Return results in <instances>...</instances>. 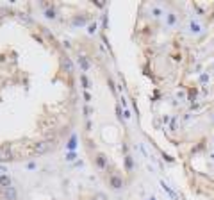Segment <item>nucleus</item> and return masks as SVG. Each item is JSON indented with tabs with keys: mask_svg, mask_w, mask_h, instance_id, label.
Wrapping results in <instances>:
<instances>
[{
	"mask_svg": "<svg viewBox=\"0 0 214 200\" xmlns=\"http://www.w3.org/2000/svg\"><path fill=\"white\" fill-rule=\"evenodd\" d=\"M13 159V154L9 147H0V163H6V161H11Z\"/></svg>",
	"mask_w": 214,
	"mask_h": 200,
	"instance_id": "f257e3e1",
	"label": "nucleus"
},
{
	"mask_svg": "<svg viewBox=\"0 0 214 200\" xmlns=\"http://www.w3.org/2000/svg\"><path fill=\"white\" fill-rule=\"evenodd\" d=\"M2 193H4V197H6L7 200H16V189L13 188V186H9V188H2Z\"/></svg>",
	"mask_w": 214,
	"mask_h": 200,
	"instance_id": "f03ea898",
	"label": "nucleus"
},
{
	"mask_svg": "<svg viewBox=\"0 0 214 200\" xmlns=\"http://www.w3.org/2000/svg\"><path fill=\"white\" fill-rule=\"evenodd\" d=\"M50 150V143H47V141H43V143H38L36 145V147H34V152H36V154H45V152H48Z\"/></svg>",
	"mask_w": 214,
	"mask_h": 200,
	"instance_id": "7ed1b4c3",
	"label": "nucleus"
},
{
	"mask_svg": "<svg viewBox=\"0 0 214 200\" xmlns=\"http://www.w3.org/2000/svg\"><path fill=\"white\" fill-rule=\"evenodd\" d=\"M63 70H64L68 75H71V73H73V66H71V61L68 59V57H64V59H63Z\"/></svg>",
	"mask_w": 214,
	"mask_h": 200,
	"instance_id": "20e7f679",
	"label": "nucleus"
},
{
	"mask_svg": "<svg viewBox=\"0 0 214 200\" xmlns=\"http://www.w3.org/2000/svg\"><path fill=\"white\" fill-rule=\"evenodd\" d=\"M0 186H2V188H9V186H11V179H9L7 173H2V175H0Z\"/></svg>",
	"mask_w": 214,
	"mask_h": 200,
	"instance_id": "39448f33",
	"label": "nucleus"
},
{
	"mask_svg": "<svg viewBox=\"0 0 214 200\" xmlns=\"http://www.w3.org/2000/svg\"><path fill=\"white\" fill-rule=\"evenodd\" d=\"M66 147H68V150H70V152H73V150L77 148V136H71Z\"/></svg>",
	"mask_w": 214,
	"mask_h": 200,
	"instance_id": "423d86ee",
	"label": "nucleus"
},
{
	"mask_svg": "<svg viewBox=\"0 0 214 200\" xmlns=\"http://www.w3.org/2000/svg\"><path fill=\"white\" fill-rule=\"evenodd\" d=\"M111 186H112L114 189H120L121 188V181L118 177H111Z\"/></svg>",
	"mask_w": 214,
	"mask_h": 200,
	"instance_id": "0eeeda50",
	"label": "nucleus"
},
{
	"mask_svg": "<svg viewBox=\"0 0 214 200\" xmlns=\"http://www.w3.org/2000/svg\"><path fill=\"white\" fill-rule=\"evenodd\" d=\"M96 164H98V168H102V170H104V168L107 166V163H105V157H104V156H98V157H96Z\"/></svg>",
	"mask_w": 214,
	"mask_h": 200,
	"instance_id": "6e6552de",
	"label": "nucleus"
},
{
	"mask_svg": "<svg viewBox=\"0 0 214 200\" xmlns=\"http://www.w3.org/2000/svg\"><path fill=\"white\" fill-rule=\"evenodd\" d=\"M79 64H80V68H82L84 72H86V70H88V68H89L88 61H86V59H84V57H79Z\"/></svg>",
	"mask_w": 214,
	"mask_h": 200,
	"instance_id": "1a4fd4ad",
	"label": "nucleus"
},
{
	"mask_svg": "<svg viewBox=\"0 0 214 200\" xmlns=\"http://www.w3.org/2000/svg\"><path fill=\"white\" fill-rule=\"evenodd\" d=\"M45 14H47V18H55V11H54V7L50 6L47 11H45Z\"/></svg>",
	"mask_w": 214,
	"mask_h": 200,
	"instance_id": "9d476101",
	"label": "nucleus"
},
{
	"mask_svg": "<svg viewBox=\"0 0 214 200\" xmlns=\"http://www.w3.org/2000/svg\"><path fill=\"white\" fill-rule=\"evenodd\" d=\"M80 82H82V88H86V89L89 88V81H88L86 75H80Z\"/></svg>",
	"mask_w": 214,
	"mask_h": 200,
	"instance_id": "9b49d317",
	"label": "nucleus"
},
{
	"mask_svg": "<svg viewBox=\"0 0 214 200\" xmlns=\"http://www.w3.org/2000/svg\"><path fill=\"white\" fill-rule=\"evenodd\" d=\"M73 23H75V25H84V23H86V18H84V16L75 18V20H73Z\"/></svg>",
	"mask_w": 214,
	"mask_h": 200,
	"instance_id": "f8f14e48",
	"label": "nucleus"
},
{
	"mask_svg": "<svg viewBox=\"0 0 214 200\" xmlns=\"http://www.w3.org/2000/svg\"><path fill=\"white\" fill-rule=\"evenodd\" d=\"M75 157H77V154H75V152H68V156H66V159H68V161H73Z\"/></svg>",
	"mask_w": 214,
	"mask_h": 200,
	"instance_id": "ddd939ff",
	"label": "nucleus"
},
{
	"mask_svg": "<svg viewBox=\"0 0 214 200\" xmlns=\"http://www.w3.org/2000/svg\"><path fill=\"white\" fill-rule=\"evenodd\" d=\"M93 200H107V197H105V195H102V193H96Z\"/></svg>",
	"mask_w": 214,
	"mask_h": 200,
	"instance_id": "4468645a",
	"label": "nucleus"
},
{
	"mask_svg": "<svg viewBox=\"0 0 214 200\" xmlns=\"http://www.w3.org/2000/svg\"><path fill=\"white\" fill-rule=\"evenodd\" d=\"M95 29H96V23H91V25L88 27V32H91V34H93V32H95Z\"/></svg>",
	"mask_w": 214,
	"mask_h": 200,
	"instance_id": "2eb2a0df",
	"label": "nucleus"
},
{
	"mask_svg": "<svg viewBox=\"0 0 214 200\" xmlns=\"http://www.w3.org/2000/svg\"><path fill=\"white\" fill-rule=\"evenodd\" d=\"M125 166L129 168V170L132 168V161H130V157H127V159H125Z\"/></svg>",
	"mask_w": 214,
	"mask_h": 200,
	"instance_id": "dca6fc26",
	"label": "nucleus"
},
{
	"mask_svg": "<svg viewBox=\"0 0 214 200\" xmlns=\"http://www.w3.org/2000/svg\"><path fill=\"white\" fill-rule=\"evenodd\" d=\"M95 4H96V7H104V2H102V0H96Z\"/></svg>",
	"mask_w": 214,
	"mask_h": 200,
	"instance_id": "f3484780",
	"label": "nucleus"
},
{
	"mask_svg": "<svg viewBox=\"0 0 214 200\" xmlns=\"http://www.w3.org/2000/svg\"><path fill=\"white\" fill-rule=\"evenodd\" d=\"M27 168H29V170H34V168H36V164H34V163H29Z\"/></svg>",
	"mask_w": 214,
	"mask_h": 200,
	"instance_id": "a211bd4d",
	"label": "nucleus"
},
{
	"mask_svg": "<svg viewBox=\"0 0 214 200\" xmlns=\"http://www.w3.org/2000/svg\"><path fill=\"white\" fill-rule=\"evenodd\" d=\"M0 175H2V173H0Z\"/></svg>",
	"mask_w": 214,
	"mask_h": 200,
	"instance_id": "6ab92c4d",
	"label": "nucleus"
}]
</instances>
